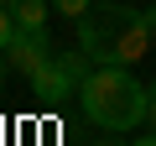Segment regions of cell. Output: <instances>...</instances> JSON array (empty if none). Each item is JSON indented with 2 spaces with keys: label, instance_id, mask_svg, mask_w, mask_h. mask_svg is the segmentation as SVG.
<instances>
[{
  "label": "cell",
  "instance_id": "cell-1",
  "mask_svg": "<svg viewBox=\"0 0 156 146\" xmlns=\"http://www.w3.org/2000/svg\"><path fill=\"white\" fill-rule=\"evenodd\" d=\"M78 104H83V120L99 130H135L151 115V94L130 68H94L89 84L78 89Z\"/></svg>",
  "mask_w": 156,
  "mask_h": 146
},
{
  "label": "cell",
  "instance_id": "cell-2",
  "mask_svg": "<svg viewBox=\"0 0 156 146\" xmlns=\"http://www.w3.org/2000/svg\"><path fill=\"white\" fill-rule=\"evenodd\" d=\"M94 68H99V63H94L83 47H62V52H52V57L31 73V99H37L42 110H57V104L78 99V89L89 84Z\"/></svg>",
  "mask_w": 156,
  "mask_h": 146
},
{
  "label": "cell",
  "instance_id": "cell-3",
  "mask_svg": "<svg viewBox=\"0 0 156 146\" xmlns=\"http://www.w3.org/2000/svg\"><path fill=\"white\" fill-rule=\"evenodd\" d=\"M47 57H52V37H47V31H16V42L5 47V63H11L16 73H26V78H31Z\"/></svg>",
  "mask_w": 156,
  "mask_h": 146
},
{
  "label": "cell",
  "instance_id": "cell-4",
  "mask_svg": "<svg viewBox=\"0 0 156 146\" xmlns=\"http://www.w3.org/2000/svg\"><path fill=\"white\" fill-rule=\"evenodd\" d=\"M16 26L21 31H47V11H52V0H16Z\"/></svg>",
  "mask_w": 156,
  "mask_h": 146
},
{
  "label": "cell",
  "instance_id": "cell-5",
  "mask_svg": "<svg viewBox=\"0 0 156 146\" xmlns=\"http://www.w3.org/2000/svg\"><path fill=\"white\" fill-rule=\"evenodd\" d=\"M16 31H21V26H16V11H11V5H0V52L16 42Z\"/></svg>",
  "mask_w": 156,
  "mask_h": 146
},
{
  "label": "cell",
  "instance_id": "cell-6",
  "mask_svg": "<svg viewBox=\"0 0 156 146\" xmlns=\"http://www.w3.org/2000/svg\"><path fill=\"white\" fill-rule=\"evenodd\" d=\"M52 11H62V16L78 21V16H89V11H94V0H52Z\"/></svg>",
  "mask_w": 156,
  "mask_h": 146
},
{
  "label": "cell",
  "instance_id": "cell-7",
  "mask_svg": "<svg viewBox=\"0 0 156 146\" xmlns=\"http://www.w3.org/2000/svg\"><path fill=\"white\" fill-rule=\"evenodd\" d=\"M146 94H151V115H146V120H151V125H156V78H151V84H146Z\"/></svg>",
  "mask_w": 156,
  "mask_h": 146
},
{
  "label": "cell",
  "instance_id": "cell-8",
  "mask_svg": "<svg viewBox=\"0 0 156 146\" xmlns=\"http://www.w3.org/2000/svg\"><path fill=\"white\" fill-rule=\"evenodd\" d=\"M130 146H156V130H146V136H135Z\"/></svg>",
  "mask_w": 156,
  "mask_h": 146
},
{
  "label": "cell",
  "instance_id": "cell-9",
  "mask_svg": "<svg viewBox=\"0 0 156 146\" xmlns=\"http://www.w3.org/2000/svg\"><path fill=\"white\" fill-rule=\"evenodd\" d=\"M146 26H151V37H156V5H146Z\"/></svg>",
  "mask_w": 156,
  "mask_h": 146
},
{
  "label": "cell",
  "instance_id": "cell-10",
  "mask_svg": "<svg viewBox=\"0 0 156 146\" xmlns=\"http://www.w3.org/2000/svg\"><path fill=\"white\" fill-rule=\"evenodd\" d=\"M5 73H11V63H5V52H0V89H5Z\"/></svg>",
  "mask_w": 156,
  "mask_h": 146
},
{
  "label": "cell",
  "instance_id": "cell-11",
  "mask_svg": "<svg viewBox=\"0 0 156 146\" xmlns=\"http://www.w3.org/2000/svg\"><path fill=\"white\" fill-rule=\"evenodd\" d=\"M0 5H16V0H0Z\"/></svg>",
  "mask_w": 156,
  "mask_h": 146
},
{
  "label": "cell",
  "instance_id": "cell-12",
  "mask_svg": "<svg viewBox=\"0 0 156 146\" xmlns=\"http://www.w3.org/2000/svg\"><path fill=\"white\" fill-rule=\"evenodd\" d=\"M151 5H156V0H151Z\"/></svg>",
  "mask_w": 156,
  "mask_h": 146
}]
</instances>
